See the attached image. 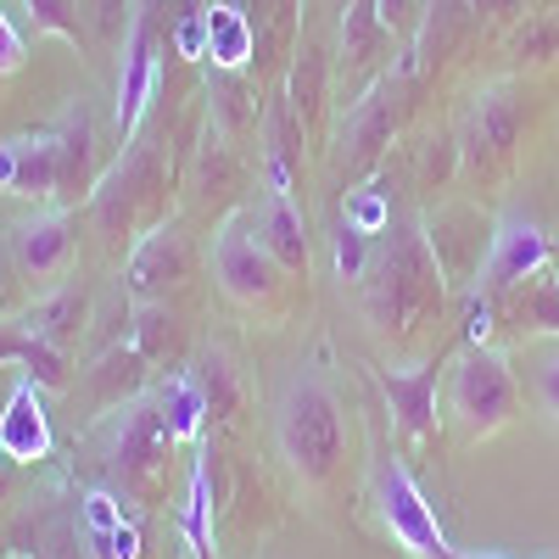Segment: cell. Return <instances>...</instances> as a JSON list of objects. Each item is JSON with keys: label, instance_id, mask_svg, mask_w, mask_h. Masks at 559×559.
<instances>
[{"label": "cell", "instance_id": "obj_1", "mask_svg": "<svg viewBox=\"0 0 559 559\" xmlns=\"http://www.w3.org/2000/svg\"><path fill=\"white\" fill-rule=\"evenodd\" d=\"M442 297H448V286H442V269L426 247V229L392 224L386 241L376 247V258H369V274H364L369 319H376L386 336L408 342L419 324L442 308Z\"/></svg>", "mask_w": 559, "mask_h": 559}, {"label": "cell", "instance_id": "obj_2", "mask_svg": "<svg viewBox=\"0 0 559 559\" xmlns=\"http://www.w3.org/2000/svg\"><path fill=\"white\" fill-rule=\"evenodd\" d=\"M90 218H96L107 247H134L140 236H152L157 224H168V174L157 146H129L96 185L90 197Z\"/></svg>", "mask_w": 559, "mask_h": 559}, {"label": "cell", "instance_id": "obj_3", "mask_svg": "<svg viewBox=\"0 0 559 559\" xmlns=\"http://www.w3.org/2000/svg\"><path fill=\"white\" fill-rule=\"evenodd\" d=\"M280 448L308 487L331 481V471L347 453V426L336 392L324 381H292V392L280 397Z\"/></svg>", "mask_w": 559, "mask_h": 559}, {"label": "cell", "instance_id": "obj_4", "mask_svg": "<svg viewBox=\"0 0 559 559\" xmlns=\"http://www.w3.org/2000/svg\"><path fill=\"white\" fill-rule=\"evenodd\" d=\"M448 414H453V426L471 437V442H487L503 426H515L521 386H515V376H509L503 353L464 347L453 358V369H448Z\"/></svg>", "mask_w": 559, "mask_h": 559}, {"label": "cell", "instance_id": "obj_5", "mask_svg": "<svg viewBox=\"0 0 559 559\" xmlns=\"http://www.w3.org/2000/svg\"><path fill=\"white\" fill-rule=\"evenodd\" d=\"M174 448L179 437L168 431V419L157 403H129L123 408V426L112 442V476L123 487L129 503H163L168 481H174Z\"/></svg>", "mask_w": 559, "mask_h": 559}, {"label": "cell", "instance_id": "obj_6", "mask_svg": "<svg viewBox=\"0 0 559 559\" xmlns=\"http://www.w3.org/2000/svg\"><path fill=\"white\" fill-rule=\"evenodd\" d=\"M376 503H381V521L397 537V548H408L414 559H471V554H459L448 543V532L437 521V503L408 476V464L397 453H386L376 464Z\"/></svg>", "mask_w": 559, "mask_h": 559}, {"label": "cell", "instance_id": "obj_7", "mask_svg": "<svg viewBox=\"0 0 559 559\" xmlns=\"http://www.w3.org/2000/svg\"><path fill=\"white\" fill-rule=\"evenodd\" d=\"M213 269H218V286L247 302V308H269L280 292H286V269L274 263V252L263 247V229H258V207H241L218 224V241H213Z\"/></svg>", "mask_w": 559, "mask_h": 559}, {"label": "cell", "instance_id": "obj_8", "mask_svg": "<svg viewBox=\"0 0 559 559\" xmlns=\"http://www.w3.org/2000/svg\"><path fill=\"white\" fill-rule=\"evenodd\" d=\"M397 51L403 45L381 23L376 0H347L342 7V39H336V96H342V107H358L369 90L392 73Z\"/></svg>", "mask_w": 559, "mask_h": 559}, {"label": "cell", "instance_id": "obj_9", "mask_svg": "<svg viewBox=\"0 0 559 559\" xmlns=\"http://www.w3.org/2000/svg\"><path fill=\"white\" fill-rule=\"evenodd\" d=\"M408 96H414V73L392 68L358 107H347V118H342V179H364L381 163V152L392 146V129L408 112Z\"/></svg>", "mask_w": 559, "mask_h": 559}, {"label": "cell", "instance_id": "obj_10", "mask_svg": "<svg viewBox=\"0 0 559 559\" xmlns=\"http://www.w3.org/2000/svg\"><path fill=\"white\" fill-rule=\"evenodd\" d=\"M419 229H426V247H431V258L442 269V286L448 292H476L481 286V269H487V252H492V224L476 207L448 202Z\"/></svg>", "mask_w": 559, "mask_h": 559}, {"label": "cell", "instance_id": "obj_11", "mask_svg": "<svg viewBox=\"0 0 559 559\" xmlns=\"http://www.w3.org/2000/svg\"><path fill=\"white\" fill-rule=\"evenodd\" d=\"M157 45H163V12L157 0H140V17L118 51V146L129 152L140 123H146L152 90H157Z\"/></svg>", "mask_w": 559, "mask_h": 559}, {"label": "cell", "instance_id": "obj_12", "mask_svg": "<svg viewBox=\"0 0 559 559\" xmlns=\"http://www.w3.org/2000/svg\"><path fill=\"white\" fill-rule=\"evenodd\" d=\"M191 274H197V247L168 218V224L152 229V236H140L129 247V258H123V292L134 302H168L174 292L191 286Z\"/></svg>", "mask_w": 559, "mask_h": 559}, {"label": "cell", "instance_id": "obj_13", "mask_svg": "<svg viewBox=\"0 0 559 559\" xmlns=\"http://www.w3.org/2000/svg\"><path fill=\"white\" fill-rule=\"evenodd\" d=\"M7 247H12V258H17V269L34 292H57L73 274V258H79V218L68 207L34 213L17 229H7Z\"/></svg>", "mask_w": 559, "mask_h": 559}, {"label": "cell", "instance_id": "obj_14", "mask_svg": "<svg viewBox=\"0 0 559 559\" xmlns=\"http://www.w3.org/2000/svg\"><path fill=\"white\" fill-rule=\"evenodd\" d=\"M0 191L17 202H51L62 191V134L57 123L17 129L0 140Z\"/></svg>", "mask_w": 559, "mask_h": 559}, {"label": "cell", "instance_id": "obj_15", "mask_svg": "<svg viewBox=\"0 0 559 559\" xmlns=\"http://www.w3.org/2000/svg\"><path fill=\"white\" fill-rule=\"evenodd\" d=\"M526 129V102L515 84H492L476 96L471 118H464V134H459V152L471 168H492L515 152V140Z\"/></svg>", "mask_w": 559, "mask_h": 559}, {"label": "cell", "instance_id": "obj_16", "mask_svg": "<svg viewBox=\"0 0 559 559\" xmlns=\"http://www.w3.org/2000/svg\"><path fill=\"white\" fill-rule=\"evenodd\" d=\"M554 258L548 236H543V224L537 218H521V213H509L492 224V252H487V269H481V286L487 297H509L515 286H526L532 274H543Z\"/></svg>", "mask_w": 559, "mask_h": 559}, {"label": "cell", "instance_id": "obj_17", "mask_svg": "<svg viewBox=\"0 0 559 559\" xmlns=\"http://www.w3.org/2000/svg\"><path fill=\"white\" fill-rule=\"evenodd\" d=\"M57 134H62V191H57V207H79L96 197L102 185V146H96V107L84 96L68 102V112L57 118Z\"/></svg>", "mask_w": 559, "mask_h": 559}, {"label": "cell", "instance_id": "obj_18", "mask_svg": "<svg viewBox=\"0 0 559 559\" xmlns=\"http://www.w3.org/2000/svg\"><path fill=\"white\" fill-rule=\"evenodd\" d=\"M90 313H96V297H90L79 280H62L57 292H45L39 302H28L23 308V331L34 336V342H45V347H57V353H79L84 347V331H90Z\"/></svg>", "mask_w": 559, "mask_h": 559}, {"label": "cell", "instance_id": "obj_19", "mask_svg": "<svg viewBox=\"0 0 559 559\" xmlns=\"http://www.w3.org/2000/svg\"><path fill=\"white\" fill-rule=\"evenodd\" d=\"M0 453L12 464H39L51 459V414H45V386L28 376L12 386L7 408H0Z\"/></svg>", "mask_w": 559, "mask_h": 559}, {"label": "cell", "instance_id": "obj_20", "mask_svg": "<svg viewBox=\"0 0 559 559\" xmlns=\"http://www.w3.org/2000/svg\"><path fill=\"white\" fill-rule=\"evenodd\" d=\"M146 381H152V364L134 353V342L107 347V353L90 358V369H84V403L102 408V414H118V408L140 403Z\"/></svg>", "mask_w": 559, "mask_h": 559}, {"label": "cell", "instance_id": "obj_21", "mask_svg": "<svg viewBox=\"0 0 559 559\" xmlns=\"http://www.w3.org/2000/svg\"><path fill=\"white\" fill-rule=\"evenodd\" d=\"M386 408H392V426L408 442H431L437 437V364L426 369H392L381 376Z\"/></svg>", "mask_w": 559, "mask_h": 559}, {"label": "cell", "instance_id": "obj_22", "mask_svg": "<svg viewBox=\"0 0 559 559\" xmlns=\"http://www.w3.org/2000/svg\"><path fill=\"white\" fill-rule=\"evenodd\" d=\"M202 28H207V62L224 73H252L258 62V34H252V12L241 0H207L202 7Z\"/></svg>", "mask_w": 559, "mask_h": 559}, {"label": "cell", "instance_id": "obj_23", "mask_svg": "<svg viewBox=\"0 0 559 559\" xmlns=\"http://www.w3.org/2000/svg\"><path fill=\"white\" fill-rule=\"evenodd\" d=\"M331 73H336V51H324L319 39H297V57L286 73V107L297 112V123L313 134L324 118V102H331Z\"/></svg>", "mask_w": 559, "mask_h": 559}, {"label": "cell", "instance_id": "obj_24", "mask_svg": "<svg viewBox=\"0 0 559 559\" xmlns=\"http://www.w3.org/2000/svg\"><path fill=\"white\" fill-rule=\"evenodd\" d=\"M129 342H134V353L146 358L152 369H168V376H179V364L191 358V324H185V313H174L168 302H140Z\"/></svg>", "mask_w": 559, "mask_h": 559}, {"label": "cell", "instance_id": "obj_25", "mask_svg": "<svg viewBox=\"0 0 559 559\" xmlns=\"http://www.w3.org/2000/svg\"><path fill=\"white\" fill-rule=\"evenodd\" d=\"M498 324H509V331H521V336H559V280L543 269L526 286L498 297Z\"/></svg>", "mask_w": 559, "mask_h": 559}, {"label": "cell", "instance_id": "obj_26", "mask_svg": "<svg viewBox=\"0 0 559 559\" xmlns=\"http://www.w3.org/2000/svg\"><path fill=\"white\" fill-rule=\"evenodd\" d=\"M258 229H263V247L274 252V263L286 274H302L308 269V229H302V213L292 197L269 191L263 207H258Z\"/></svg>", "mask_w": 559, "mask_h": 559}, {"label": "cell", "instance_id": "obj_27", "mask_svg": "<svg viewBox=\"0 0 559 559\" xmlns=\"http://www.w3.org/2000/svg\"><path fill=\"white\" fill-rule=\"evenodd\" d=\"M207 118L224 140H241L252 129H263V112L252 102V73H224L213 68V84H207Z\"/></svg>", "mask_w": 559, "mask_h": 559}, {"label": "cell", "instance_id": "obj_28", "mask_svg": "<svg viewBox=\"0 0 559 559\" xmlns=\"http://www.w3.org/2000/svg\"><path fill=\"white\" fill-rule=\"evenodd\" d=\"M464 23H471V0H431V12H426V28H419V39H414V62H403L408 73H419V68H437V62H448V51L464 39Z\"/></svg>", "mask_w": 559, "mask_h": 559}, {"label": "cell", "instance_id": "obj_29", "mask_svg": "<svg viewBox=\"0 0 559 559\" xmlns=\"http://www.w3.org/2000/svg\"><path fill=\"white\" fill-rule=\"evenodd\" d=\"M140 17V0H79V23H84V51L118 57L123 39Z\"/></svg>", "mask_w": 559, "mask_h": 559}, {"label": "cell", "instance_id": "obj_30", "mask_svg": "<svg viewBox=\"0 0 559 559\" xmlns=\"http://www.w3.org/2000/svg\"><path fill=\"white\" fill-rule=\"evenodd\" d=\"M191 191H197V202H213V197L241 191V163H236V152H229V140H224L218 129H207L202 152H197V168H191Z\"/></svg>", "mask_w": 559, "mask_h": 559}, {"label": "cell", "instance_id": "obj_31", "mask_svg": "<svg viewBox=\"0 0 559 559\" xmlns=\"http://www.w3.org/2000/svg\"><path fill=\"white\" fill-rule=\"evenodd\" d=\"M134 297L123 292V280L107 292V297H96V313H90V331H84V353L96 358V353H107V347H123L129 336H134Z\"/></svg>", "mask_w": 559, "mask_h": 559}, {"label": "cell", "instance_id": "obj_32", "mask_svg": "<svg viewBox=\"0 0 559 559\" xmlns=\"http://www.w3.org/2000/svg\"><path fill=\"white\" fill-rule=\"evenodd\" d=\"M157 408H163L168 431L179 442H202V431H207V397H202V381L197 376H168Z\"/></svg>", "mask_w": 559, "mask_h": 559}, {"label": "cell", "instance_id": "obj_33", "mask_svg": "<svg viewBox=\"0 0 559 559\" xmlns=\"http://www.w3.org/2000/svg\"><path fill=\"white\" fill-rule=\"evenodd\" d=\"M197 381H202V397H207V419H218V426H241V381H236V369H229L224 353H207L202 369H197Z\"/></svg>", "mask_w": 559, "mask_h": 559}, {"label": "cell", "instance_id": "obj_34", "mask_svg": "<svg viewBox=\"0 0 559 559\" xmlns=\"http://www.w3.org/2000/svg\"><path fill=\"white\" fill-rule=\"evenodd\" d=\"M515 62H554L559 57V12H526V23L509 34Z\"/></svg>", "mask_w": 559, "mask_h": 559}, {"label": "cell", "instance_id": "obj_35", "mask_svg": "<svg viewBox=\"0 0 559 559\" xmlns=\"http://www.w3.org/2000/svg\"><path fill=\"white\" fill-rule=\"evenodd\" d=\"M376 12H381V23L397 34V45L403 51H414V39H419V28H426V12H431V0H376Z\"/></svg>", "mask_w": 559, "mask_h": 559}, {"label": "cell", "instance_id": "obj_36", "mask_svg": "<svg viewBox=\"0 0 559 559\" xmlns=\"http://www.w3.org/2000/svg\"><path fill=\"white\" fill-rule=\"evenodd\" d=\"M23 292H28V280H23L12 247L0 241V324H7V319H23Z\"/></svg>", "mask_w": 559, "mask_h": 559}, {"label": "cell", "instance_id": "obj_37", "mask_svg": "<svg viewBox=\"0 0 559 559\" xmlns=\"http://www.w3.org/2000/svg\"><path fill=\"white\" fill-rule=\"evenodd\" d=\"M96 559H140V526L123 521L118 532H96V537H79Z\"/></svg>", "mask_w": 559, "mask_h": 559}, {"label": "cell", "instance_id": "obj_38", "mask_svg": "<svg viewBox=\"0 0 559 559\" xmlns=\"http://www.w3.org/2000/svg\"><path fill=\"white\" fill-rule=\"evenodd\" d=\"M123 521H129L123 498H112V492H90V498H84V537H96V532H118Z\"/></svg>", "mask_w": 559, "mask_h": 559}, {"label": "cell", "instance_id": "obj_39", "mask_svg": "<svg viewBox=\"0 0 559 559\" xmlns=\"http://www.w3.org/2000/svg\"><path fill=\"white\" fill-rule=\"evenodd\" d=\"M28 62V45H23V28L7 17V0H0V79L17 73Z\"/></svg>", "mask_w": 559, "mask_h": 559}, {"label": "cell", "instance_id": "obj_40", "mask_svg": "<svg viewBox=\"0 0 559 559\" xmlns=\"http://www.w3.org/2000/svg\"><path fill=\"white\" fill-rule=\"evenodd\" d=\"M28 331H23V324L17 319H7V324H0V369H23V358H28Z\"/></svg>", "mask_w": 559, "mask_h": 559}, {"label": "cell", "instance_id": "obj_41", "mask_svg": "<svg viewBox=\"0 0 559 559\" xmlns=\"http://www.w3.org/2000/svg\"><path fill=\"white\" fill-rule=\"evenodd\" d=\"M537 397H543V408L559 419V358H548V364H543V376H537Z\"/></svg>", "mask_w": 559, "mask_h": 559}, {"label": "cell", "instance_id": "obj_42", "mask_svg": "<svg viewBox=\"0 0 559 559\" xmlns=\"http://www.w3.org/2000/svg\"><path fill=\"white\" fill-rule=\"evenodd\" d=\"M331 7H336V12H342V7H347V0H331Z\"/></svg>", "mask_w": 559, "mask_h": 559}, {"label": "cell", "instance_id": "obj_43", "mask_svg": "<svg viewBox=\"0 0 559 559\" xmlns=\"http://www.w3.org/2000/svg\"><path fill=\"white\" fill-rule=\"evenodd\" d=\"M79 559H96V554H90V548H84V554H79Z\"/></svg>", "mask_w": 559, "mask_h": 559}, {"label": "cell", "instance_id": "obj_44", "mask_svg": "<svg viewBox=\"0 0 559 559\" xmlns=\"http://www.w3.org/2000/svg\"><path fill=\"white\" fill-rule=\"evenodd\" d=\"M7 559H28V554H7Z\"/></svg>", "mask_w": 559, "mask_h": 559}, {"label": "cell", "instance_id": "obj_45", "mask_svg": "<svg viewBox=\"0 0 559 559\" xmlns=\"http://www.w3.org/2000/svg\"><path fill=\"white\" fill-rule=\"evenodd\" d=\"M0 459H7V453H0Z\"/></svg>", "mask_w": 559, "mask_h": 559}]
</instances>
